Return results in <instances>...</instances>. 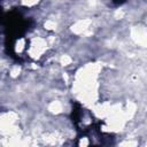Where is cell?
<instances>
[{"instance_id":"6da1fadb","label":"cell","mask_w":147,"mask_h":147,"mask_svg":"<svg viewBox=\"0 0 147 147\" xmlns=\"http://www.w3.org/2000/svg\"><path fill=\"white\" fill-rule=\"evenodd\" d=\"M124 1H125V0H113V2H114L115 5H122Z\"/></svg>"}]
</instances>
